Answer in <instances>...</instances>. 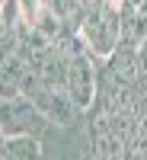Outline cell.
<instances>
[{"mask_svg": "<svg viewBox=\"0 0 147 160\" xmlns=\"http://www.w3.org/2000/svg\"><path fill=\"white\" fill-rule=\"evenodd\" d=\"M64 45H67V96L80 109V115H86L99 90V58L86 48L83 35H67Z\"/></svg>", "mask_w": 147, "mask_h": 160, "instance_id": "cell-1", "label": "cell"}, {"mask_svg": "<svg viewBox=\"0 0 147 160\" xmlns=\"http://www.w3.org/2000/svg\"><path fill=\"white\" fill-rule=\"evenodd\" d=\"M80 35H83L86 48L96 58L115 55L118 45H122V3H118V0H109L105 7L86 13L83 26H80Z\"/></svg>", "mask_w": 147, "mask_h": 160, "instance_id": "cell-2", "label": "cell"}, {"mask_svg": "<svg viewBox=\"0 0 147 160\" xmlns=\"http://www.w3.org/2000/svg\"><path fill=\"white\" fill-rule=\"evenodd\" d=\"M0 128H3V138H13V135H35V138H42L51 128V118L38 109L29 96L19 93V96L3 99V106H0Z\"/></svg>", "mask_w": 147, "mask_h": 160, "instance_id": "cell-3", "label": "cell"}, {"mask_svg": "<svg viewBox=\"0 0 147 160\" xmlns=\"http://www.w3.org/2000/svg\"><path fill=\"white\" fill-rule=\"evenodd\" d=\"M0 160H45L42 138H35V135H13V138H3Z\"/></svg>", "mask_w": 147, "mask_h": 160, "instance_id": "cell-4", "label": "cell"}]
</instances>
